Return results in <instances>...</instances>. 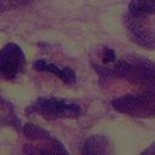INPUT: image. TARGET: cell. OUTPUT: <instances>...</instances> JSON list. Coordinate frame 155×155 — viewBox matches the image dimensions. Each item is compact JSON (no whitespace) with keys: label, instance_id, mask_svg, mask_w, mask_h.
I'll return each mask as SVG.
<instances>
[{"label":"cell","instance_id":"cell-1","mask_svg":"<svg viewBox=\"0 0 155 155\" xmlns=\"http://www.w3.org/2000/svg\"><path fill=\"white\" fill-rule=\"evenodd\" d=\"M22 132L29 140V143L23 144L24 155H69L61 140L38 125L28 122L23 125Z\"/></svg>","mask_w":155,"mask_h":155},{"label":"cell","instance_id":"cell-2","mask_svg":"<svg viewBox=\"0 0 155 155\" xmlns=\"http://www.w3.org/2000/svg\"><path fill=\"white\" fill-rule=\"evenodd\" d=\"M27 114L40 115L45 119H75L81 115V107L56 98H40L27 108Z\"/></svg>","mask_w":155,"mask_h":155},{"label":"cell","instance_id":"cell-3","mask_svg":"<svg viewBox=\"0 0 155 155\" xmlns=\"http://www.w3.org/2000/svg\"><path fill=\"white\" fill-rule=\"evenodd\" d=\"M113 109L133 117H155V96H125L111 102Z\"/></svg>","mask_w":155,"mask_h":155},{"label":"cell","instance_id":"cell-4","mask_svg":"<svg viewBox=\"0 0 155 155\" xmlns=\"http://www.w3.org/2000/svg\"><path fill=\"white\" fill-rule=\"evenodd\" d=\"M81 155H113L111 142L107 136L91 134L82 144Z\"/></svg>","mask_w":155,"mask_h":155},{"label":"cell","instance_id":"cell-5","mask_svg":"<svg viewBox=\"0 0 155 155\" xmlns=\"http://www.w3.org/2000/svg\"><path fill=\"white\" fill-rule=\"evenodd\" d=\"M0 125L10 126L16 130L21 127V121L17 117L13 107L11 104H7L1 98H0Z\"/></svg>","mask_w":155,"mask_h":155},{"label":"cell","instance_id":"cell-6","mask_svg":"<svg viewBox=\"0 0 155 155\" xmlns=\"http://www.w3.org/2000/svg\"><path fill=\"white\" fill-rule=\"evenodd\" d=\"M140 155H155V142H153L147 149H144Z\"/></svg>","mask_w":155,"mask_h":155}]
</instances>
